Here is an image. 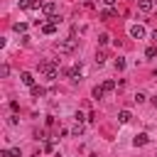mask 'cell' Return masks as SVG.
I'll list each match as a JSON object with an SVG mask.
<instances>
[{
	"label": "cell",
	"instance_id": "6da1fadb",
	"mask_svg": "<svg viewBox=\"0 0 157 157\" xmlns=\"http://www.w3.org/2000/svg\"><path fill=\"white\" fill-rule=\"evenodd\" d=\"M39 71H42L47 78H56V76H59V64H56V61H42V64H39Z\"/></svg>",
	"mask_w": 157,
	"mask_h": 157
},
{
	"label": "cell",
	"instance_id": "7a4b0ae2",
	"mask_svg": "<svg viewBox=\"0 0 157 157\" xmlns=\"http://www.w3.org/2000/svg\"><path fill=\"white\" fill-rule=\"evenodd\" d=\"M56 49H59L61 54H71V52L76 49V37L71 34V37H66V39H59V42H56Z\"/></svg>",
	"mask_w": 157,
	"mask_h": 157
},
{
	"label": "cell",
	"instance_id": "3957f363",
	"mask_svg": "<svg viewBox=\"0 0 157 157\" xmlns=\"http://www.w3.org/2000/svg\"><path fill=\"white\" fill-rule=\"evenodd\" d=\"M42 12H44V15L49 17V20H54V17H59V15H56V2H52V0L42 5Z\"/></svg>",
	"mask_w": 157,
	"mask_h": 157
},
{
	"label": "cell",
	"instance_id": "277c9868",
	"mask_svg": "<svg viewBox=\"0 0 157 157\" xmlns=\"http://www.w3.org/2000/svg\"><path fill=\"white\" fill-rule=\"evenodd\" d=\"M42 0H20V7L22 10H42Z\"/></svg>",
	"mask_w": 157,
	"mask_h": 157
},
{
	"label": "cell",
	"instance_id": "5b68a950",
	"mask_svg": "<svg viewBox=\"0 0 157 157\" xmlns=\"http://www.w3.org/2000/svg\"><path fill=\"white\" fill-rule=\"evenodd\" d=\"M130 37L142 39V37H145V27H142V25H132V27H130Z\"/></svg>",
	"mask_w": 157,
	"mask_h": 157
},
{
	"label": "cell",
	"instance_id": "8992f818",
	"mask_svg": "<svg viewBox=\"0 0 157 157\" xmlns=\"http://www.w3.org/2000/svg\"><path fill=\"white\" fill-rule=\"evenodd\" d=\"M66 74H69V76H71L74 81H76V78H81V74H83V66H81V61H78L76 66H71V69H69Z\"/></svg>",
	"mask_w": 157,
	"mask_h": 157
},
{
	"label": "cell",
	"instance_id": "52a82bcc",
	"mask_svg": "<svg viewBox=\"0 0 157 157\" xmlns=\"http://www.w3.org/2000/svg\"><path fill=\"white\" fill-rule=\"evenodd\" d=\"M20 81H22L25 86H29V88L34 86V76H32L29 71H22V74H20Z\"/></svg>",
	"mask_w": 157,
	"mask_h": 157
},
{
	"label": "cell",
	"instance_id": "ba28073f",
	"mask_svg": "<svg viewBox=\"0 0 157 157\" xmlns=\"http://www.w3.org/2000/svg\"><path fill=\"white\" fill-rule=\"evenodd\" d=\"M147 140H150V135H147V132H140V135H135L132 145H135V147H142V145H147Z\"/></svg>",
	"mask_w": 157,
	"mask_h": 157
},
{
	"label": "cell",
	"instance_id": "9c48e42d",
	"mask_svg": "<svg viewBox=\"0 0 157 157\" xmlns=\"http://www.w3.org/2000/svg\"><path fill=\"white\" fill-rule=\"evenodd\" d=\"M56 27H59V25L49 20V22H44V25H42V32H44V34H54V32H56Z\"/></svg>",
	"mask_w": 157,
	"mask_h": 157
},
{
	"label": "cell",
	"instance_id": "30bf717a",
	"mask_svg": "<svg viewBox=\"0 0 157 157\" xmlns=\"http://www.w3.org/2000/svg\"><path fill=\"white\" fill-rule=\"evenodd\" d=\"M137 7H140V12H150L155 7V2L152 0H137Z\"/></svg>",
	"mask_w": 157,
	"mask_h": 157
},
{
	"label": "cell",
	"instance_id": "8fae6325",
	"mask_svg": "<svg viewBox=\"0 0 157 157\" xmlns=\"http://www.w3.org/2000/svg\"><path fill=\"white\" fill-rule=\"evenodd\" d=\"M91 96H93V98H96V101H101V98H103V96H105V91H103V86H96V88H93V91H91Z\"/></svg>",
	"mask_w": 157,
	"mask_h": 157
},
{
	"label": "cell",
	"instance_id": "7c38bea8",
	"mask_svg": "<svg viewBox=\"0 0 157 157\" xmlns=\"http://www.w3.org/2000/svg\"><path fill=\"white\" fill-rule=\"evenodd\" d=\"M130 118H132V115H130V110H125V108H123V110H118V120H120V123H128Z\"/></svg>",
	"mask_w": 157,
	"mask_h": 157
},
{
	"label": "cell",
	"instance_id": "4fadbf2b",
	"mask_svg": "<svg viewBox=\"0 0 157 157\" xmlns=\"http://www.w3.org/2000/svg\"><path fill=\"white\" fill-rule=\"evenodd\" d=\"M12 29H15V32H22V34H25V32H27V22H15V25H12Z\"/></svg>",
	"mask_w": 157,
	"mask_h": 157
},
{
	"label": "cell",
	"instance_id": "5bb4252c",
	"mask_svg": "<svg viewBox=\"0 0 157 157\" xmlns=\"http://www.w3.org/2000/svg\"><path fill=\"white\" fill-rule=\"evenodd\" d=\"M113 88H115V81H113V78H108V81H103V91H105V93H110Z\"/></svg>",
	"mask_w": 157,
	"mask_h": 157
},
{
	"label": "cell",
	"instance_id": "9a60e30c",
	"mask_svg": "<svg viewBox=\"0 0 157 157\" xmlns=\"http://www.w3.org/2000/svg\"><path fill=\"white\" fill-rule=\"evenodd\" d=\"M145 56H147V59H155V56H157V47H147V49H145Z\"/></svg>",
	"mask_w": 157,
	"mask_h": 157
},
{
	"label": "cell",
	"instance_id": "2e32d148",
	"mask_svg": "<svg viewBox=\"0 0 157 157\" xmlns=\"http://www.w3.org/2000/svg\"><path fill=\"white\" fill-rule=\"evenodd\" d=\"M44 93H47V91H44L42 86H32V96H37V98H42Z\"/></svg>",
	"mask_w": 157,
	"mask_h": 157
},
{
	"label": "cell",
	"instance_id": "e0dca14e",
	"mask_svg": "<svg viewBox=\"0 0 157 157\" xmlns=\"http://www.w3.org/2000/svg\"><path fill=\"white\" fill-rule=\"evenodd\" d=\"M81 132H83V125H81V123H76V125L71 128V135H74V137H78Z\"/></svg>",
	"mask_w": 157,
	"mask_h": 157
},
{
	"label": "cell",
	"instance_id": "ac0fdd59",
	"mask_svg": "<svg viewBox=\"0 0 157 157\" xmlns=\"http://www.w3.org/2000/svg\"><path fill=\"white\" fill-rule=\"evenodd\" d=\"M115 15H118V10H113V7H110V10H103V15H101V17H105V20H108V17H115Z\"/></svg>",
	"mask_w": 157,
	"mask_h": 157
},
{
	"label": "cell",
	"instance_id": "d6986e66",
	"mask_svg": "<svg viewBox=\"0 0 157 157\" xmlns=\"http://www.w3.org/2000/svg\"><path fill=\"white\" fill-rule=\"evenodd\" d=\"M132 101H135V103H145V101H147V96H145V93H140V91H137V93H135V98H132Z\"/></svg>",
	"mask_w": 157,
	"mask_h": 157
},
{
	"label": "cell",
	"instance_id": "ffe728a7",
	"mask_svg": "<svg viewBox=\"0 0 157 157\" xmlns=\"http://www.w3.org/2000/svg\"><path fill=\"white\" fill-rule=\"evenodd\" d=\"M115 69H118V71H123V69H125V59H120V56H118V59H115Z\"/></svg>",
	"mask_w": 157,
	"mask_h": 157
},
{
	"label": "cell",
	"instance_id": "44dd1931",
	"mask_svg": "<svg viewBox=\"0 0 157 157\" xmlns=\"http://www.w3.org/2000/svg\"><path fill=\"white\" fill-rule=\"evenodd\" d=\"M108 42H110V37H108V34H105V32H103V34H101V37H98V44H108Z\"/></svg>",
	"mask_w": 157,
	"mask_h": 157
},
{
	"label": "cell",
	"instance_id": "7402d4cb",
	"mask_svg": "<svg viewBox=\"0 0 157 157\" xmlns=\"http://www.w3.org/2000/svg\"><path fill=\"white\" fill-rule=\"evenodd\" d=\"M103 61H105V54H103V52H101V54H96V64H98V66H101V64H103Z\"/></svg>",
	"mask_w": 157,
	"mask_h": 157
},
{
	"label": "cell",
	"instance_id": "603a6c76",
	"mask_svg": "<svg viewBox=\"0 0 157 157\" xmlns=\"http://www.w3.org/2000/svg\"><path fill=\"white\" fill-rule=\"evenodd\" d=\"M0 74H2V76H7V74H10V66H7V64H2V69H0Z\"/></svg>",
	"mask_w": 157,
	"mask_h": 157
},
{
	"label": "cell",
	"instance_id": "cb8c5ba5",
	"mask_svg": "<svg viewBox=\"0 0 157 157\" xmlns=\"http://www.w3.org/2000/svg\"><path fill=\"white\" fill-rule=\"evenodd\" d=\"M10 108H12L15 113H17V110H20V103H17V101H10Z\"/></svg>",
	"mask_w": 157,
	"mask_h": 157
},
{
	"label": "cell",
	"instance_id": "d4e9b609",
	"mask_svg": "<svg viewBox=\"0 0 157 157\" xmlns=\"http://www.w3.org/2000/svg\"><path fill=\"white\" fill-rule=\"evenodd\" d=\"M150 101H152V105H155V108H157V93H155V96H152V98H150Z\"/></svg>",
	"mask_w": 157,
	"mask_h": 157
},
{
	"label": "cell",
	"instance_id": "484cf974",
	"mask_svg": "<svg viewBox=\"0 0 157 157\" xmlns=\"http://www.w3.org/2000/svg\"><path fill=\"white\" fill-rule=\"evenodd\" d=\"M103 2H105V5H115V0H103Z\"/></svg>",
	"mask_w": 157,
	"mask_h": 157
},
{
	"label": "cell",
	"instance_id": "4316f807",
	"mask_svg": "<svg viewBox=\"0 0 157 157\" xmlns=\"http://www.w3.org/2000/svg\"><path fill=\"white\" fill-rule=\"evenodd\" d=\"M152 39H155V42H157V29H155V32H152Z\"/></svg>",
	"mask_w": 157,
	"mask_h": 157
}]
</instances>
